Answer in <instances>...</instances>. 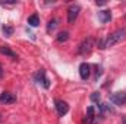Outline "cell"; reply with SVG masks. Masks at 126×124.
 Wrapping results in <instances>:
<instances>
[{
	"instance_id": "obj_1",
	"label": "cell",
	"mask_w": 126,
	"mask_h": 124,
	"mask_svg": "<svg viewBox=\"0 0 126 124\" xmlns=\"http://www.w3.org/2000/svg\"><path fill=\"white\" fill-rule=\"evenodd\" d=\"M125 38H126V28H120V29H117V31L111 32L104 41H101L100 48H110V47H114V45H117L119 42H122Z\"/></svg>"
},
{
	"instance_id": "obj_2",
	"label": "cell",
	"mask_w": 126,
	"mask_h": 124,
	"mask_svg": "<svg viewBox=\"0 0 126 124\" xmlns=\"http://www.w3.org/2000/svg\"><path fill=\"white\" fill-rule=\"evenodd\" d=\"M93 48H94V38L88 37V38H85L81 42V45H79V54L81 56H88L93 51Z\"/></svg>"
},
{
	"instance_id": "obj_3",
	"label": "cell",
	"mask_w": 126,
	"mask_h": 124,
	"mask_svg": "<svg viewBox=\"0 0 126 124\" xmlns=\"http://www.w3.org/2000/svg\"><path fill=\"white\" fill-rule=\"evenodd\" d=\"M79 12H81L79 4H72V6L69 7V10H67V22H69V24H73V22L76 21Z\"/></svg>"
},
{
	"instance_id": "obj_4",
	"label": "cell",
	"mask_w": 126,
	"mask_h": 124,
	"mask_svg": "<svg viewBox=\"0 0 126 124\" xmlns=\"http://www.w3.org/2000/svg\"><path fill=\"white\" fill-rule=\"evenodd\" d=\"M110 101L116 105H123L126 104V92H114L110 95Z\"/></svg>"
},
{
	"instance_id": "obj_5",
	"label": "cell",
	"mask_w": 126,
	"mask_h": 124,
	"mask_svg": "<svg viewBox=\"0 0 126 124\" xmlns=\"http://www.w3.org/2000/svg\"><path fill=\"white\" fill-rule=\"evenodd\" d=\"M56 110H57V114H59L60 117H63V115L67 114L69 105H67V102H64L62 99H57V101H56Z\"/></svg>"
},
{
	"instance_id": "obj_6",
	"label": "cell",
	"mask_w": 126,
	"mask_h": 124,
	"mask_svg": "<svg viewBox=\"0 0 126 124\" xmlns=\"http://www.w3.org/2000/svg\"><path fill=\"white\" fill-rule=\"evenodd\" d=\"M13 102H16V96L13 93H10V92L0 93V104L7 105V104H13Z\"/></svg>"
},
{
	"instance_id": "obj_7",
	"label": "cell",
	"mask_w": 126,
	"mask_h": 124,
	"mask_svg": "<svg viewBox=\"0 0 126 124\" xmlns=\"http://www.w3.org/2000/svg\"><path fill=\"white\" fill-rule=\"evenodd\" d=\"M35 80H37V83H41L46 89H48V88H50V82H48V79L46 77L44 70H40V72L35 74Z\"/></svg>"
},
{
	"instance_id": "obj_8",
	"label": "cell",
	"mask_w": 126,
	"mask_h": 124,
	"mask_svg": "<svg viewBox=\"0 0 126 124\" xmlns=\"http://www.w3.org/2000/svg\"><path fill=\"white\" fill-rule=\"evenodd\" d=\"M90 73H91V66L88 63H82L79 66V74H81V79L87 80L90 77Z\"/></svg>"
},
{
	"instance_id": "obj_9",
	"label": "cell",
	"mask_w": 126,
	"mask_h": 124,
	"mask_svg": "<svg viewBox=\"0 0 126 124\" xmlns=\"http://www.w3.org/2000/svg\"><path fill=\"white\" fill-rule=\"evenodd\" d=\"M95 120V110L94 107H88L87 110V114H85V118H84V124H93Z\"/></svg>"
},
{
	"instance_id": "obj_10",
	"label": "cell",
	"mask_w": 126,
	"mask_h": 124,
	"mask_svg": "<svg viewBox=\"0 0 126 124\" xmlns=\"http://www.w3.org/2000/svg\"><path fill=\"white\" fill-rule=\"evenodd\" d=\"M0 54L7 56V57H10V59H13V60H16V59H18L16 53H15V51H12V50H10V47H7V45H0Z\"/></svg>"
},
{
	"instance_id": "obj_11",
	"label": "cell",
	"mask_w": 126,
	"mask_h": 124,
	"mask_svg": "<svg viewBox=\"0 0 126 124\" xmlns=\"http://www.w3.org/2000/svg\"><path fill=\"white\" fill-rule=\"evenodd\" d=\"M98 19H100L103 24L110 22V19H111V12H110V10H101V12H98Z\"/></svg>"
},
{
	"instance_id": "obj_12",
	"label": "cell",
	"mask_w": 126,
	"mask_h": 124,
	"mask_svg": "<svg viewBox=\"0 0 126 124\" xmlns=\"http://www.w3.org/2000/svg\"><path fill=\"white\" fill-rule=\"evenodd\" d=\"M28 24H30L31 26H38V25H40V16H38L37 13L31 15V16L28 18Z\"/></svg>"
},
{
	"instance_id": "obj_13",
	"label": "cell",
	"mask_w": 126,
	"mask_h": 124,
	"mask_svg": "<svg viewBox=\"0 0 126 124\" xmlns=\"http://www.w3.org/2000/svg\"><path fill=\"white\" fill-rule=\"evenodd\" d=\"M57 22H59L57 19H51V21H48V25H47V32H48V34L53 32L56 28H57V25H59Z\"/></svg>"
},
{
	"instance_id": "obj_14",
	"label": "cell",
	"mask_w": 126,
	"mask_h": 124,
	"mask_svg": "<svg viewBox=\"0 0 126 124\" xmlns=\"http://www.w3.org/2000/svg\"><path fill=\"white\" fill-rule=\"evenodd\" d=\"M67 39H69V32L63 31L57 35V41H59V42H64V41H67Z\"/></svg>"
},
{
	"instance_id": "obj_15",
	"label": "cell",
	"mask_w": 126,
	"mask_h": 124,
	"mask_svg": "<svg viewBox=\"0 0 126 124\" xmlns=\"http://www.w3.org/2000/svg\"><path fill=\"white\" fill-rule=\"evenodd\" d=\"M1 31H3V34H4L6 37H10V35L13 34V28H12V26H6V25H4V26L1 28Z\"/></svg>"
},
{
	"instance_id": "obj_16",
	"label": "cell",
	"mask_w": 126,
	"mask_h": 124,
	"mask_svg": "<svg viewBox=\"0 0 126 124\" xmlns=\"http://www.w3.org/2000/svg\"><path fill=\"white\" fill-rule=\"evenodd\" d=\"M91 101H94V102H98L100 101V93L98 92H94L91 95Z\"/></svg>"
},
{
	"instance_id": "obj_17",
	"label": "cell",
	"mask_w": 126,
	"mask_h": 124,
	"mask_svg": "<svg viewBox=\"0 0 126 124\" xmlns=\"http://www.w3.org/2000/svg\"><path fill=\"white\" fill-rule=\"evenodd\" d=\"M3 76V67H1V64H0V77Z\"/></svg>"
},
{
	"instance_id": "obj_18",
	"label": "cell",
	"mask_w": 126,
	"mask_h": 124,
	"mask_svg": "<svg viewBox=\"0 0 126 124\" xmlns=\"http://www.w3.org/2000/svg\"><path fill=\"white\" fill-rule=\"evenodd\" d=\"M122 123L126 124V115H123V117H122Z\"/></svg>"
}]
</instances>
